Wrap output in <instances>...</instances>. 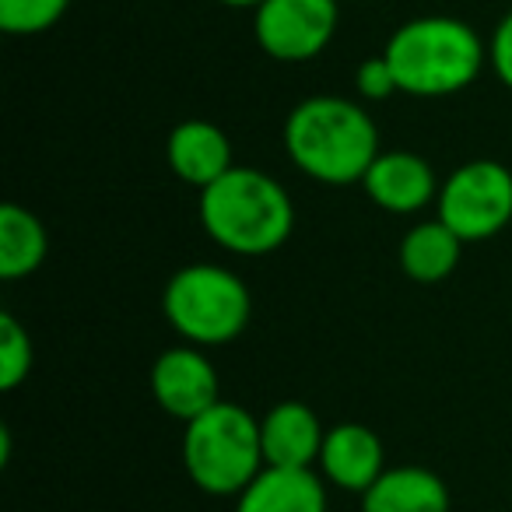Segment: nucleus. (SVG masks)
<instances>
[{
    "mask_svg": "<svg viewBox=\"0 0 512 512\" xmlns=\"http://www.w3.org/2000/svg\"><path fill=\"white\" fill-rule=\"evenodd\" d=\"M71 0H0V29L8 36H39L67 15Z\"/></svg>",
    "mask_w": 512,
    "mask_h": 512,
    "instance_id": "a211bd4d",
    "label": "nucleus"
},
{
    "mask_svg": "<svg viewBox=\"0 0 512 512\" xmlns=\"http://www.w3.org/2000/svg\"><path fill=\"white\" fill-rule=\"evenodd\" d=\"M151 393L165 414L179 421H193L204 411H211L214 404H221L218 369L193 344L169 348L151 365Z\"/></svg>",
    "mask_w": 512,
    "mask_h": 512,
    "instance_id": "6e6552de",
    "label": "nucleus"
},
{
    "mask_svg": "<svg viewBox=\"0 0 512 512\" xmlns=\"http://www.w3.org/2000/svg\"><path fill=\"white\" fill-rule=\"evenodd\" d=\"M235 512H327V488L313 470L264 467L239 495Z\"/></svg>",
    "mask_w": 512,
    "mask_h": 512,
    "instance_id": "ddd939ff",
    "label": "nucleus"
},
{
    "mask_svg": "<svg viewBox=\"0 0 512 512\" xmlns=\"http://www.w3.org/2000/svg\"><path fill=\"white\" fill-rule=\"evenodd\" d=\"M285 151L295 169L316 183L351 186L362 183L379 158V130L358 102L313 95L288 113Z\"/></svg>",
    "mask_w": 512,
    "mask_h": 512,
    "instance_id": "f257e3e1",
    "label": "nucleus"
},
{
    "mask_svg": "<svg viewBox=\"0 0 512 512\" xmlns=\"http://www.w3.org/2000/svg\"><path fill=\"white\" fill-rule=\"evenodd\" d=\"M435 218L463 242H484L512 221V172L495 158L463 162L439 186Z\"/></svg>",
    "mask_w": 512,
    "mask_h": 512,
    "instance_id": "423d86ee",
    "label": "nucleus"
},
{
    "mask_svg": "<svg viewBox=\"0 0 512 512\" xmlns=\"http://www.w3.org/2000/svg\"><path fill=\"white\" fill-rule=\"evenodd\" d=\"M320 467L330 484H337L344 491H355V495H365L386 474L383 442H379V435L372 428L344 421V425L330 428L327 439H323Z\"/></svg>",
    "mask_w": 512,
    "mask_h": 512,
    "instance_id": "9b49d317",
    "label": "nucleus"
},
{
    "mask_svg": "<svg viewBox=\"0 0 512 512\" xmlns=\"http://www.w3.org/2000/svg\"><path fill=\"white\" fill-rule=\"evenodd\" d=\"M362 512H449V488L428 467H390L362 495Z\"/></svg>",
    "mask_w": 512,
    "mask_h": 512,
    "instance_id": "4468645a",
    "label": "nucleus"
},
{
    "mask_svg": "<svg viewBox=\"0 0 512 512\" xmlns=\"http://www.w3.org/2000/svg\"><path fill=\"white\" fill-rule=\"evenodd\" d=\"M50 235L46 225L22 204L0 207V278L18 281L43 267Z\"/></svg>",
    "mask_w": 512,
    "mask_h": 512,
    "instance_id": "dca6fc26",
    "label": "nucleus"
},
{
    "mask_svg": "<svg viewBox=\"0 0 512 512\" xmlns=\"http://www.w3.org/2000/svg\"><path fill=\"white\" fill-rule=\"evenodd\" d=\"M362 186L372 204L390 214H414L439 200V179L432 165L414 151H379Z\"/></svg>",
    "mask_w": 512,
    "mask_h": 512,
    "instance_id": "1a4fd4ad",
    "label": "nucleus"
},
{
    "mask_svg": "<svg viewBox=\"0 0 512 512\" xmlns=\"http://www.w3.org/2000/svg\"><path fill=\"white\" fill-rule=\"evenodd\" d=\"M337 22L341 0H267L256 8L253 36L271 60L306 64L334 43Z\"/></svg>",
    "mask_w": 512,
    "mask_h": 512,
    "instance_id": "0eeeda50",
    "label": "nucleus"
},
{
    "mask_svg": "<svg viewBox=\"0 0 512 512\" xmlns=\"http://www.w3.org/2000/svg\"><path fill=\"white\" fill-rule=\"evenodd\" d=\"M463 253V239L453 235L439 218L418 221L400 242V271L414 285H439L456 271Z\"/></svg>",
    "mask_w": 512,
    "mask_h": 512,
    "instance_id": "2eb2a0df",
    "label": "nucleus"
},
{
    "mask_svg": "<svg viewBox=\"0 0 512 512\" xmlns=\"http://www.w3.org/2000/svg\"><path fill=\"white\" fill-rule=\"evenodd\" d=\"M200 225L228 253L267 256L292 235L295 204L274 176L232 165L218 183L200 190Z\"/></svg>",
    "mask_w": 512,
    "mask_h": 512,
    "instance_id": "f03ea898",
    "label": "nucleus"
},
{
    "mask_svg": "<svg viewBox=\"0 0 512 512\" xmlns=\"http://www.w3.org/2000/svg\"><path fill=\"white\" fill-rule=\"evenodd\" d=\"M488 64H491V71L498 74V81L512 92V11L495 25V32H491Z\"/></svg>",
    "mask_w": 512,
    "mask_h": 512,
    "instance_id": "aec40b11",
    "label": "nucleus"
},
{
    "mask_svg": "<svg viewBox=\"0 0 512 512\" xmlns=\"http://www.w3.org/2000/svg\"><path fill=\"white\" fill-rule=\"evenodd\" d=\"M165 155H169V169L197 190H207L232 169V141L218 123L207 120L179 123L169 134Z\"/></svg>",
    "mask_w": 512,
    "mask_h": 512,
    "instance_id": "f8f14e48",
    "label": "nucleus"
},
{
    "mask_svg": "<svg viewBox=\"0 0 512 512\" xmlns=\"http://www.w3.org/2000/svg\"><path fill=\"white\" fill-rule=\"evenodd\" d=\"M218 4H225V8H239V11H256L260 4H267V0H218Z\"/></svg>",
    "mask_w": 512,
    "mask_h": 512,
    "instance_id": "412c9836",
    "label": "nucleus"
},
{
    "mask_svg": "<svg viewBox=\"0 0 512 512\" xmlns=\"http://www.w3.org/2000/svg\"><path fill=\"white\" fill-rule=\"evenodd\" d=\"M165 320L193 348L232 344L253 316V295L246 281L218 264L179 267L162 295Z\"/></svg>",
    "mask_w": 512,
    "mask_h": 512,
    "instance_id": "39448f33",
    "label": "nucleus"
},
{
    "mask_svg": "<svg viewBox=\"0 0 512 512\" xmlns=\"http://www.w3.org/2000/svg\"><path fill=\"white\" fill-rule=\"evenodd\" d=\"M383 57L397 78V92L442 99L474 85L488 60V46L460 18L425 15L400 25Z\"/></svg>",
    "mask_w": 512,
    "mask_h": 512,
    "instance_id": "7ed1b4c3",
    "label": "nucleus"
},
{
    "mask_svg": "<svg viewBox=\"0 0 512 512\" xmlns=\"http://www.w3.org/2000/svg\"><path fill=\"white\" fill-rule=\"evenodd\" d=\"M183 467L190 481L207 495L239 498L267 467L260 421L239 404H228V400L214 404L200 418L186 421Z\"/></svg>",
    "mask_w": 512,
    "mask_h": 512,
    "instance_id": "20e7f679",
    "label": "nucleus"
},
{
    "mask_svg": "<svg viewBox=\"0 0 512 512\" xmlns=\"http://www.w3.org/2000/svg\"><path fill=\"white\" fill-rule=\"evenodd\" d=\"M323 439H327V432H323L320 418L313 414V407L299 404V400L274 404L260 418V442H264L267 467L313 470V463H320Z\"/></svg>",
    "mask_w": 512,
    "mask_h": 512,
    "instance_id": "9d476101",
    "label": "nucleus"
},
{
    "mask_svg": "<svg viewBox=\"0 0 512 512\" xmlns=\"http://www.w3.org/2000/svg\"><path fill=\"white\" fill-rule=\"evenodd\" d=\"M355 85H358V95H362L365 102H383V99H390V95L397 92V78H393L386 57L365 60V64L358 67V74H355Z\"/></svg>",
    "mask_w": 512,
    "mask_h": 512,
    "instance_id": "6ab92c4d",
    "label": "nucleus"
},
{
    "mask_svg": "<svg viewBox=\"0 0 512 512\" xmlns=\"http://www.w3.org/2000/svg\"><path fill=\"white\" fill-rule=\"evenodd\" d=\"M36 348H32L29 330L18 323V316H0V390H18L29 379Z\"/></svg>",
    "mask_w": 512,
    "mask_h": 512,
    "instance_id": "f3484780",
    "label": "nucleus"
}]
</instances>
